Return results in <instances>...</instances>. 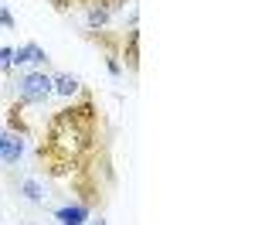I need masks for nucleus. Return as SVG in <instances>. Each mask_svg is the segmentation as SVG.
Masks as SVG:
<instances>
[{
	"mask_svg": "<svg viewBox=\"0 0 255 225\" xmlns=\"http://www.w3.org/2000/svg\"><path fill=\"white\" fill-rule=\"evenodd\" d=\"M34 161L48 178H72V191L92 212L106 205V191L113 181V157H109V133L96 96L82 89V99L61 106L48 120Z\"/></svg>",
	"mask_w": 255,
	"mask_h": 225,
	"instance_id": "1",
	"label": "nucleus"
},
{
	"mask_svg": "<svg viewBox=\"0 0 255 225\" xmlns=\"http://www.w3.org/2000/svg\"><path fill=\"white\" fill-rule=\"evenodd\" d=\"M75 7L82 10L85 31H102L113 20V14H119L126 7V0H75Z\"/></svg>",
	"mask_w": 255,
	"mask_h": 225,
	"instance_id": "2",
	"label": "nucleus"
},
{
	"mask_svg": "<svg viewBox=\"0 0 255 225\" xmlns=\"http://www.w3.org/2000/svg\"><path fill=\"white\" fill-rule=\"evenodd\" d=\"M51 96V75L41 68V72H27L17 79V102L20 106H44Z\"/></svg>",
	"mask_w": 255,
	"mask_h": 225,
	"instance_id": "3",
	"label": "nucleus"
},
{
	"mask_svg": "<svg viewBox=\"0 0 255 225\" xmlns=\"http://www.w3.org/2000/svg\"><path fill=\"white\" fill-rule=\"evenodd\" d=\"M85 38L99 44L102 51H106V68H109V75H123V65H119V48H123V34H109L106 27L102 31H85Z\"/></svg>",
	"mask_w": 255,
	"mask_h": 225,
	"instance_id": "4",
	"label": "nucleus"
},
{
	"mask_svg": "<svg viewBox=\"0 0 255 225\" xmlns=\"http://www.w3.org/2000/svg\"><path fill=\"white\" fill-rule=\"evenodd\" d=\"M119 65H126V72H139V27L133 24L126 34H123V51H119Z\"/></svg>",
	"mask_w": 255,
	"mask_h": 225,
	"instance_id": "5",
	"label": "nucleus"
},
{
	"mask_svg": "<svg viewBox=\"0 0 255 225\" xmlns=\"http://www.w3.org/2000/svg\"><path fill=\"white\" fill-rule=\"evenodd\" d=\"M24 154V137L10 133V130H0V161L3 164H17Z\"/></svg>",
	"mask_w": 255,
	"mask_h": 225,
	"instance_id": "6",
	"label": "nucleus"
},
{
	"mask_svg": "<svg viewBox=\"0 0 255 225\" xmlns=\"http://www.w3.org/2000/svg\"><path fill=\"white\" fill-rule=\"evenodd\" d=\"M92 215V208L89 205H82V202H75V205H65V208H58L55 212V219H58L61 225H85V219Z\"/></svg>",
	"mask_w": 255,
	"mask_h": 225,
	"instance_id": "7",
	"label": "nucleus"
},
{
	"mask_svg": "<svg viewBox=\"0 0 255 225\" xmlns=\"http://www.w3.org/2000/svg\"><path fill=\"white\" fill-rule=\"evenodd\" d=\"M51 92H58V96H65V99H72L75 92H82V82L75 79L72 72H61V75L51 79Z\"/></svg>",
	"mask_w": 255,
	"mask_h": 225,
	"instance_id": "8",
	"label": "nucleus"
},
{
	"mask_svg": "<svg viewBox=\"0 0 255 225\" xmlns=\"http://www.w3.org/2000/svg\"><path fill=\"white\" fill-rule=\"evenodd\" d=\"M7 130L17 133V137H27L31 133V126L24 123V106L20 102H10V109H7Z\"/></svg>",
	"mask_w": 255,
	"mask_h": 225,
	"instance_id": "9",
	"label": "nucleus"
},
{
	"mask_svg": "<svg viewBox=\"0 0 255 225\" xmlns=\"http://www.w3.org/2000/svg\"><path fill=\"white\" fill-rule=\"evenodd\" d=\"M24 188V195H27V202H41V184L34 181V178H27V181L20 184Z\"/></svg>",
	"mask_w": 255,
	"mask_h": 225,
	"instance_id": "10",
	"label": "nucleus"
},
{
	"mask_svg": "<svg viewBox=\"0 0 255 225\" xmlns=\"http://www.w3.org/2000/svg\"><path fill=\"white\" fill-rule=\"evenodd\" d=\"M10 68H14V48H0V72L10 75Z\"/></svg>",
	"mask_w": 255,
	"mask_h": 225,
	"instance_id": "11",
	"label": "nucleus"
},
{
	"mask_svg": "<svg viewBox=\"0 0 255 225\" xmlns=\"http://www.w3.org/2000/svg\"><path fill=\"white\" fill-rule=\"evenodd\" d=\"M0 24H3V27H10V31L17 27V20H14V14H10L7 7H0Z\"/></svg>",
	"mask_w": 255,
	"mask_h": 225,
	"instance_id": "12",
	"label": "nucleus"
},
{
	"mask_svg": "<svg viewBox=\"0 0 255 225\" xmlns=\"http://www.w3.org/2000/svg\"><path fill=\"white\" fill-rule=\"evenodd\" d=\"M48 3H51V7H55L58 14H68V10L75 7V0H48Z\"/></svg>",
	"mask_w": 255,
	"mask_h": 225,
	"instance_id": "13",
	"label": "nucleus"
},
{
	"mask_svg": "<svg viewBox=\"0 0 255 225\" xmlns=\"http://www.w3.org/2000/svg\"><path fill=\"white\" fill-rule=\"evenodd\" d=\"M96 225H106V222H102V219H99V222H96Z\"/></svg>",
	"mask_w": 255,
	"mask_h": 225,
	"instance_id": "14",
	"label": "nucleus"
}]
</instances>
